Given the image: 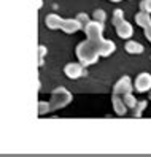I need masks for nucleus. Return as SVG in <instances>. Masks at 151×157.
<instances>
[{"label": "nucleus", "mask_w": 151, "mask_h": 157, "mask_svg": "<svg viewBox=\"0 0 151 157\" xmlns=\"http://www.w3.org/2000/svg\"><path fill=\"white\" fill-rule=\"evenodd\" d=\"M77 56L80 59V62L83 65H92V63H96L97 59H99V51H97V46L94 41L91 40H86L78 44L77 48Z\"/></svg>", "instance_id": "obj_1"}, {"label": "nucleus", "mask_w": 151, "mask_h": 157, "mask_svg": "<svg viewBox=\"0 0 151 157\" xmlns=\"http://www.w3.org/2000/svg\"><path fill=\"white\" fill-rule=\"evenodd\" d=\"M70 100H72L70 92L64 87H58L51 95L50 106H51V109H59V108H64L65 105H69Z\"/></svg>", "instance_id": "obj_2"}, {"label": "nucleus", "mask_w": 151, "mask_h": 157, "mask_svg": "<svg viewBox=\"0 0 151 157\" xmlns=\"http://www.w3.org/2000/svg\"><path fill=\"white\" fill-rule=\"evenodd\" d=\"M84 29V32H86V36H88V40H99V38H102V32H103V25H102V22H99V21H89L86 25L83 27Z\"/></svg>", "instance_id": "obj_3"}, {"label": "nucleus", "mask_w": 151, "mask_h": 157, "mask_svg": "<svg viewBox=\"0 0 151 157\" xmlns=\"http://www.w3.org/2000/svg\"><path fill=\"white\" fill-rule=\"evenodd\" d=\"M92 41V40H91ZM94 43H96V46H97V51H99V54L100 56H110V54L116 49V46H115V43L113 41H110V40H103V38H99V40H94Z\"/></svg>", "instance_id": "obj_4"}, {"label": "nucleus", "mask_w": 151, "mask_h": 157, "mask_svg": "<svg viewBox=\"0 0 151 157\" xmlns=\"http://www.w3.org/2000/svg\"><path fill=\"white\" fill-rule=\"evenodd\" d=\"M130 92H132V84H130L129 76H122L115 84V89H113V94L116 95H126V94H130Z\"/></svg>", "instance_id": "obj_5"}, {"label": "nucleus", "mask_w": 151, "mask_h": 157, "mask_svg": "<svg viewBox=\"0 0 151 157\" xmlns=\"http://www.w3.org/2000/svg\"><path fill=\"white\" fill-rule=\"evenodd\" d=\"M134 87L138 90V92H146L151 89V75L149 73H140L135 79V84Z\"/></svg>", "instance_id": "obj_6"}, {"label": "nucleus", "mask_w": 151, "mask_h": 157, "mask_svg": "<svg viewBox=\"0 0 151 157\" xmlns=\"http://www.w3.org/2000/svg\"><path fill=\"white\" fill-rule=\"evenodd\" d=\"M81 27H83V25L80 24V21H78V19H62V21H61V27H59V29H61V30H64L65 33H73V32L80 30Z\"/></svg>", "instance_id": "obj_7"}, {"label": "nucleus", "mask_w": 151, "mask_h": 157, "mask_svg": "<svg viewBox=\"0 0 151 157\" xmlns=\"http://www.w3.org/2000/svg\"><path fill=\"white\" fill-rule=\"evenodd\" d=\"M64 71H65V75H67L69 78L77 79L84 73L83 71V63H69V65H65Z\"/></svg>", "instance_id": "obj_8"}, {"label": "nucleus", "mask_w": 151, "mask_h": 157, "mask_svg": "<svg viewBox=\"0 0 151 157\" xmlns=\"http://www.w3.org/2000/svg\"><path fill=\"white\" fill-rule=\"evenodd\" d=\"M111 101H113V108H115V111L118 113V114H126L127 113V106H126V103H124V100H122V97L121 95H116V94H113V98H111Z\"/></svg>", "instance_id": "obj_9"}, {"label": "nucleus", "mask_w": 151, "mask_h": 157, "mask_svg": "<svg viewBox=\"0 0 151 157\" xmlns=\"http://www.w3.org/2000/svg\"><path fill=\"white\" fill-rule=\"evenodd\" d=\"M116 32H118V35L121 36V38H130L132 33H134L132 25L129 22H126V21H122V22H119L116 25Z\"/></svg>", "instance_id": "obj_10"}, {"label": "nucleus", "mask_w": 151, "mask_h": 157, "mask_svg": "<svg viewBox=\"0 0 151 157\" xmlns=\"http://www.w3.org/2000/svg\"><path fill=\"white\" fill-rule=\"evenodd\" d=\"M135 21H137V24L138 25H141L145 29V27H148V25H151V17H149V13L148 11H143L141 10L140 13H137L135 14Z\"/></svg>", "instance_id": "obj_11"}, {"label": "nucleus", "mask_w": 151, "mask_h": 157, "mask_svg": "<svg viewBox=\"0 0 151 157\" xmlns=\"http://www.w3.org/2000/svg\"><path fill=\"white\" fill-rule=\"evenodd\" d=\"M61 17L59 16H56V14H50V16H46V25L50 27V29H59L61 27Z\"/></svg>", "instance_id": "obj_12"}, {"label": "nucleus", "mask_w": 151, "mask_h": 157, "mask_svg": "<svg viewBox=\"0 0 151 157\" xmlns=\"http://www.w3.org/2000/svg\"><path fill=\"white\" fill-rule=\"evenodd\" d=\"M126 51L130 54H140V52H143V46L137 41H129L126 44Z\"/></svg>", "instance_id": "obj_13"}, {"label": "nucleus", "mask_w": 151, "mask_h": 157, "mask_svg": "<svg viewBox=\"0 0 151 157\" xmlns=\"http://www.w3.org/2000/svg\"><path fill=\"white\" fill-rule=\"evenodd\" d=\"M122 21H124V13H122L121 10H116L115 14H113V24H115V27H116L119 22H122Z\"/></svg>", "instance_id": "obj_14"}, {"label": "nucleus", "mask_w": 151, "mask_h": 157, "mask_svg": "<svg viewBox=\"0 0 151 157\" xmlns=\"http://www.w3.org/2000/svg\"><path fill=\"white\" fill-rule=\"evenodd\" d=\"M145 106H146V101H137V105L134 106L135 111L132 113V114H134V116H140L141 114V109H143Z\"/></svg>", "instance_id": "obj_15"}, {"label": "nucleus", "mask_w": 151, "mask_h": 157, "mask_svg": "<svg viewBox=\"0 0 151 157\" xmlns=\"http://www.w3.org/2000/svg\"><path fill=\"white\" fill-rule=\"evenodd\" d=\"M77 19L80 21V24L84 27V25H86L88 22H89V17H88V14H84V13H80L78 16H77Z\"/></svg>", "instance_id": "obj_16"}, {"label": "nucleus", "mask_w": 151, "mask_h": 157, "mask_svg": "<svg viewBox=\"0 0 151 157\" xmlns=\"http://www.w3.org/2000/svg\"><path fill=\"white\" fill-rule=\"evenodd\" d=\"M140 8H141L143 11L151 13V0H143V2L140 3Z\"/></svg>", "instance_id": "obj_17"}, {"label": "nucleus", "mask_w": 151, "mask_h": 157, "mask_svg": "<svg viewBox=\"0 0 151 157\" xmlns=\"http://www.w3.org/2000/svg\"><path fill=\"white\" fill-rule=\"evenodd\" d=\"M94 19H96V21H103V19H105V13H103L102 10H97L96 13H94Z\"/></svg>", "instance_id": "obj_18"}, {"label": "nucleus", "mask_w": 151, "mask_h": 157, "mask_svg": "<svg viewBox=\"0 0 151 157\" xmlns=\"http://www.w3.org/2000/svg\"><path fill=\"white\" fill-rule=\"evenodd\" d=\"M45 111H51V106H50V103L40 101V113H45Z\"/></svg>", "instance_id": "obj_19"}, {"label": "nucleus", "mask_w": 151, "mask_h": 157, "mask_svg": "<svg viewBox=\"0 0 151 157\" xmlns=\"http://www.w3.org/2000/svg\"><path fill=\"white\" fill-rule=\"evenodd\" d=\"M145 35H146V38L151 41V25H148V27H145Z\"/></svg>", "instance_id": "obj_20"}, {"label": "nucleus", "mask_w": 151, "mask_h": 157, "mask_svg": "<svg viewBox=\"0 0 151 157\" xmlns=\"http://www.w3.org/2000/svg\"><path fill=\"white\" fill-rule=\"evenodd\" d=\"M111 2H119V0H111Z\"/></svg>", "instance_id": "obj_21"}, {"label": "nucleus", "mask_w": 151, "mask_h": 157, "mask_svg": "<svg viewBox=\"0 0 151 157\" xmlns=\"http://www.w3.org/2000/svg\"><path fill=\"white\" fill-rule=\"evenodd\" d=\"M149 98H151V89H149Z\"/></svg>", "instance_id": "obj_22"}]
</instances>
